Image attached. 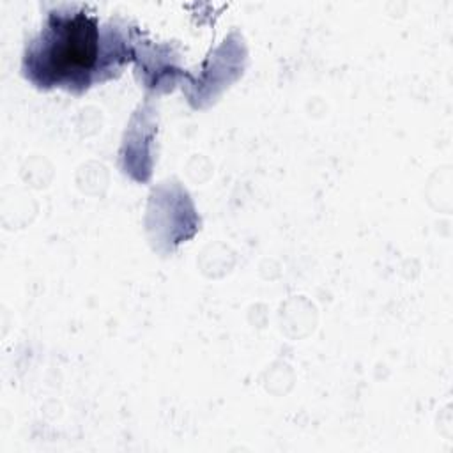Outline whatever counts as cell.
Here are the masks:
<instances>
[{"mask_svg": "<svg viewBox=\"0 0 453 453\" xmlns=\"http://www.w3.org/2000/svg\"><path fill=\"white\" fill-rule=\"evenodd\" d=\"M131 58L126 32L101 25L85 7L51 9L23 53V74L39 88L83 92L117 74Z\"/></svg>", "mask_w": 453, "mask_h": 453, "instance_id": "cell-1", "label": "cell"}]
</instances>
